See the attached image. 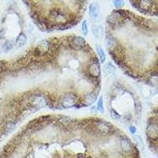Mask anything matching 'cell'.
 I'll return each instance as SVG.
<instances>
[{"mask_svg":"<svg viewBox=\"0 0 158 158\" xmlns=\"http://www.w3.org/2000/svg\"><path fill=\"white\" fill-rule=\"evenodd\" d=\"M132 35L130 66L133 75L158 88V20L128 15Z\"/></svg>","mask_w":158,"mask_h":158,"instance_id":"1","label":"cell"},{"mask_svg":"<svg viewBox=\"0 0 158 158\" xmlns=\"http://www.w3.org/2000/svg\"><path fill=\"white\" fill-rule=\"evenodd\" d=\"M22 67L18 62L0 60V138L13 129L22 108L17 95L18 77Z\"/></svg>","mask_w":158,"mask_h":158,"instance_id":"2","label":"cell"},{"mask_svg":"<svg viewBox=\"0 0 158 158\" xmlns=\"http://www.w3.org/2000/svg\"><path fill=\"white\" fill-rule=\"evenodd\" d=\"M146 135L150 149L158 156V106L153 110L149 118Z\"/></svg>","mask_w":158,"mask_h":158,"instance_id":"3","label":"cell"},{"mask_svg":"<svg viewBox=\"0 0 158 158\" xmlns=\"http://www.w3.org/2000/svg\"><path fill=\"white\" fill-rule=\"evenodd\" d=\"M134 2L136 8L146 14L158 15V1H138Z\"/></svg>","mask_w":158,"mask_h":158,"instance_id":"4","label":"cell"},{"mask_svg":"<svg viewBox=\"0 0 158 158\" xmlns=\"http://www.w3.org/2000/svg\"><path fill=\"white\" fill-rule=\"evenodd\" d=\"M78 102V97L73 93H66L62 97L61 105L63 108H70L75 106Z\"/></svg>","mask_w":158,"mask_h":158,"instance_id":"5","label":"cell"},{"mask_svg":"<svg viewBox=\"0 0 158 158\" xmlns=\"http://www.w3.org/2000/svg\"><path fill=\"white\" fill-rule=\"evenodd\" d=\"M88 72L93 78H98L100 75V66L97 62H94L88 67Z\"/></svg>","mask_w":158,"mask_h":158,"instance_id":"6","label":"cell"},{"mask_svg":"<svg viewBox=\"0 0 158 158\" xmlns=\"http://www.w3.org/2000/svg\"><path fill=\"white\" fill-rule=\"evenodd\" d=\"M96 129L102 133H108L110 132L112 130V126L111 124L105 121H100L96 123Z\"/></svg>","mask_w":158,"mask_h":158,"instance_id":"7","label":"cell"},{"mask_svg":"<svg viewBox=\"0 0 158 158\" xmlns=\"http://www.w3.org/2000/svg\"><path fill=\"white\" fill-rule=\"evenodd\" d=\"M71 44H72L73 48L79 49V48H84L86 46V40L84 38H82V36H74L71 40Z\"/></svg>","mask_w":158,"mask_h":158,"instance_id":"8","label":"cell"},{"mask_svg":"<svg viewBox=\"0 0 158 158\" xmlns=\"http://www.w3.org/2000/svg\"><path fill=\"white\" fill-rule=\"evenodd\" d=\"M100 14V5L96 2L91 3L89 6V15L92 19H96Z\"/></svg>","mask_w":158,"mask_h":158,"instance_id":"9","label":"cell"},{"mask_svg":"<svg viewBox=\"0 0 158 158\" xmlns=\"http://www.w3.org/2000/svg\"><path fill=\"white\" fill-rule=\"evenodd\" d=\"M105 41H106V44L108 48L109 49H112V50H114L117 48V45H118V41L116 40V38L114 36H112V34L107 35L106 37H105Z\"/></svg>","mask_w":158,"mask_h":158,"instance_id":"10","label":"cell"},{"mask_svg":"<svg viewBox=\"0 0 158 158\" xmlns=\"http://www.w3.org/2000/svg\"><path fill=\"white\" fill-rule=\"evenodd\" d=\"M121 18H122L121 13L119 12L118 10H116V11H113L111 14H109V16L107 18V21L110 24H116L119 22V20L121 19Z\"/></svg>","mask_w":158,"mask_h":158,"instance_id":"11","label":"cell"},{"mask_svg":"<svg viewBox=\"0 0 158 158\" xmlns=\"http://www.w3.org/2000/svg\"><path fill=\"white\" fill-rule=\"evenodd\" d=\"M96 98H97V94L95 93L94 92H91L88 93L84 98V104L85 105L87 106H90L92 105L94 103L96 102Z\"/></svg>","mask_w":158,"mask_h":158,"instance_id":"12","label":"cell"},{"mask_svg":"<svg viewBox=\"0 0 158 158\" xmlns=\"http://www.w3.org/2000/svg\"><path fill=\"white\" fill-rule=\"evenodd\" d=\"M92 32L93 36L96 38L100 39L104 36V28L102 25H93L92 26Z\"/></svg>","mask_w":158,"mask_h":158,"instance_id":"13","label":"cell"},{"mask_svg":"<svg viewBox=\"0 0 158 158\" xmlns=\"http://www.w3.org/2000/svg\"><path fill=\"white\" fill-rule=\"evenodd\" d=\"M104 74L106 76H109V75H112V74H114L116 72V66L112 64V62H108L107 63H105L104 67Z\"/></svg>","mask_w":158,"mask_h":158,"instance_id":"14","label":"cell"},{"mask_svg":"<svg viewBox=\"0 0 158 158\" xmlns=\"http://www.w3.org/2000/svg\"><path fill=\"white\" fill-rule=\"evenodd\" d=\"M96 53L98 55L99 59L100 60V62L101 63H104L106 60V55H105V52H104V49L101 47V45L100 44H96Z\"/></svg>","mask_w":158,"mask_h":158,"instance_id":"15","label":"cell"},{"mask_svg":"<svg viewBox=\"0 0 158 158\" xmlns=\"http://www.w3.org/2000/svg\"><path fill=\"white\" fill-rule=\"evenodd\" d=\"M26 41H27V37H26L25 34V33H20L18 35V37L16 39V45L18 48H22L26 44Z\"/></svg>","mask_w":158,"mask_h":158,"instance_id":"16","label":"cell"},{"mask_svg":"<svg viewBox=\"0 0 158 158\" xmlns=\"http://www.w3.org/2000/svg\"><path fill=\"white\" fill-rule=\"evenodd\" d=\"M49 45H50V42L48 40H43L39 44V45L36 48H38L40 52L44 54L45 52H47L49 49Z\"/></svg>","mask_w":158,"mask_h":158,"instance_id":"17","label":"cell"},{"mask_svg":"<svg viewBox=\"0 0 158 158\" xmlns=\"http://www.w3.org/2000/svg\"><path fill=\"white\" fill-rule=\"evenodd\" d=\"M73 122V119L70 116H60L59 119V123L62 126H68L70 125L71 123Z\"/></svg>","mask_w":158,"mask_h":158,"instance_id":"18","label":"cell"},{"mask_svg":"<svg viewBox=\"0 0 158 158\" xmlns=\"http://www.w3.org/2000/svg\"><path fill=\"white\" fill-rule=\"evenodd\" d=\"M96 108L97 109L98 112H100V113H103L104 112V100H103V96H100L99 97V100L97 101V104H96Z\"/></svg>","mask_w":158,"mask_h":158,"instance_id":"19","label":"cell"},{"mask_svg":"<svg viewBox=\"0 0 158 158\" xmlns=\"http://www.w3.org/2000/svg\"><path fill=\"white\" fill-rule=\"evenodd\" d=\"M82 34L84 36H87L88 35L89 32V29H88V23L86 20L83 21L82 24Z\"/></svg>","mask_w":158,"mask_h":158,"instance_id":"20","label":"cell"},{"mask_svg":"<svg viewBox=\"0 0 158 158\" xmlns=\"http://www.w3.org/2000/svg\"><path fill=\"white\" fill-rule=\"evenodd\" d=\"M110 115H111V117L115 120H117L120 118L119 114L118 112H116V110H113V109L110 111Z\"/></svg>","mask_w":158,"mask_h":158,"instance_id":"21","label":"cell"},{"mask_svg":"<svg viewBox=\"0 0 158 158\" xmlns=\"http://www.w3.org/2000/svg\"><path fill=\"white\" fill-rule=\"evenodd\" d=\"M114 6L116 9H120L122 8L123 6H124V2L123 1H120V0H116L114 1Z\"/></svg>","mask_w":158,"mask_h":158,"instance_id":"22","label":"cell"},{"mask_svg":"<svg viewBox=\"0 0 158 158\" xmlns=\"http://www.w3.org/2000/svg\"><path fill=\"white\" fill-rule=\"evenodd\" d=\"M4 50L5 51H9L10 49H11L13 47V44L11 43V41H6L4 44Z\"/></svg>","mask_w":158,"mask_h":158,"instance_id":"23","label":"cell"},{"mask_svg":"<svg viewBox=\"0 0 158 158\" xmlns=\"http://www.w3.org/2000/svg\"><path fill=\"white\" fill-rule=\"evenodd\" d=\"M130 130L131 131L132 133H134L135 132V128H134V126H130Z\"/></svg>","mask_w":158,"mask_h":158,"instance_id":"24","label":"cell"}]
</instances>
